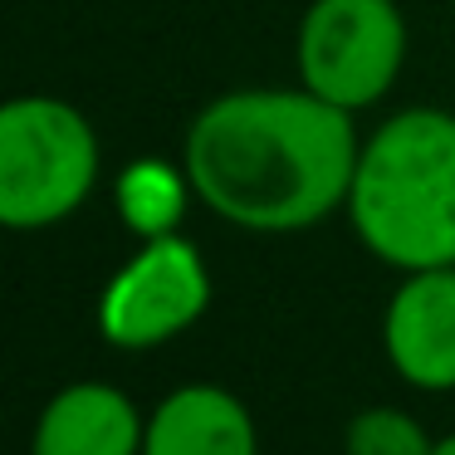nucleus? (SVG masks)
Segmentation results:
<instances>
[{
	"mask_svg": "<svg viewBox=\"0 0 455 455\" xmlns=\"http://www.w3.org/2000/svg\"><path fill=\"white\" fill-rule=\"evenodd\" d=\"M431 455H455V435H445V441L431 445Z\"/></svg>",
	"mask_w": 455,
	"mask_h": 455,
	"instance_id": "9b49d317",
	"label": "nucleus"
},
{
	"mask_svg": "<svg viewBox=\"0 0 455 455\" xmlns=\"http://www.w3.org/2000/svg\"><path fill=\"white\" fill-rule=\"evenodd\" d=\"M299 84L333 108L363 113L392 93L406 64V15L396 0H314L294 35Z\"/></svg>",
	"mask_w": 455,
	"mask_h": 455,
	"instance_id": "20e7f679",
	"label": "nucleus"
},
{
	"mask_svg": "<svg viewBox=\"0 0 455 455\" xmlns=\"http://www.w3.org/2000/svg\"><path fill=\"white\" fill-rule=\"evenodd\" d=\"M382 347L402 382L455 392V265L416 269L396 284L382 318Z\"/></svg>",
	"mask_w": 455,
	"mask_h": 455,
	"instance_id": "423d86ee",
	"label": "nucleus"
},
{
	"mask_svg": "<svg viewBox=\"0 0 455 455\" xmlns=\"http://www.w3.org/2000/svg\"><path fill=\"white\" fill-rule=\"evenodd\" d=\"M103 148L93 123L60 93H20L0 108V220L50 230L93 196Z\"/></svg>",
	"mask_w": 455,
	"mask_h": 455,
	"instance_id": "7ed1b4c3",
	"label": "nucleus"
},
{
	"mask_svg": "<svg viewBox=\"0 0 455 455\" xmlns=\"http://www.w3.org/2000/svg\"><path fill=\"white\" fill-rule=\"evenodd\" d=\"M347 220L382 265H455V113L402 108L363 138Z\"/></svg>",
	"mask_w": 455,
	"mask_h": 455,
	"instance_id": "f03ea898",
	"label": "nucleus"
},
{
	"mask_svg": "<svg viewBox=\"0 0 455 455\" xmlns=\"http://www.w3.org/2000/svg\"><path fill=\"white\" fill-rule=\"evenodd\" d=\"M357 113L299 89H230L191 118L181 167L226 226L289 235L347 211L363 138Z\"/></svg>",
	"mask_w": 455,
	"mask_h": 455,
	"instance_id": "f257e3e1",
	"label": "nucleus"
},
{
	"mask_svg": "<svg viewBox=\"0 0 455 455\" xmlns=\"http://www.w3.org/2000/svg\"><path fill=\"white\" fill-rule=\"evenodd\" d=\"M142 455H259V435L235 392L191 382L162 396L148 416Z\"/></svg>",
	"mask_w": 455,
	"mask_h": 455,
	"instance_id": "0eeeda50",
	"label": "nucleus"
},
{
	"mask_svg": "<svg viewBox=\"0 0 455 455\" xmlns=\"http://www.w3.org/2000/svg\"><path fill=\"white\" fill-rule=\"evenodd\" d=\"M191 196H196V191H191V177H187L181 162L138 157L118 172V216L138 240L177 235Z\"/></svg>",
	"mask_w": 455,
	"mask_h": 455,
	"instance_id": "1a4fd4ad",
	"label": "nucleus"
},
{
	"mask_svg": "<svg viewBox=\"0 0 455 455\" xmlns=\"http://www.w3.org/2000/svg\"><path fill=\"white\" fill-rule=\"evenodd\" d=\"M211 308V269L187 235L142 240L99 299V333L113 347H162Z\"/></svg>",
	"mask_w": 455,
	"mask_h": 455,
	"instance_id": "39448f33",
	"label": "nucleus"
},
{
	"mask_svg": "<svg viewBox=\"0 0 455 455\" xmlns=\"http://www.w3.org/2000/svg\"><path fill=\"white\" fill-rule=\"evenodd\" d=\"M148 421L108 382H74L40 411L35 455H138Z\"/></svg>",
	"mask_w": 455,
	"mask_h": 455,
	"instance_id": "6e6552de",
	"label": "nucleus"
},
{
	"mask_svg": "<svg viewBox=\"0 0 455 455\" xmlns=\"http://www.w3.org/2000/svg\"><path fill=\"white\" fill-rule=\"evenodd\" d=\"M347 455H431V435L421 431L411 411L396 406H372V411L347 421Z\"/></svg>",
	"mask_w": 455,
	"mask_h": 455,
	"instance_id": "9d476101",
	"label": "nucleus"
}]
</instances>
